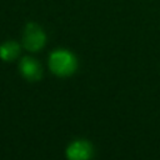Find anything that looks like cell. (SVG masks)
<instances>
[{"label":"cell","mask_w":160,"mask_h":160,"mask_svg":"<svg viewBox=\"0 0 160 160\" xmlns=\"http://www.w3.org/2000/svg\"><path fill=\"white\" fill-rule=\"evenodd\" d=\"M78 66L76 58L68 50H56L49 58V68L58 76L71 75Z\"/></svg>","instance_id":"cell-1"},{"label":"cell","mask_w":160,"mask_h":160,"mask_svg":"<svg viewBox=\"0 0 160 160\" xmlns=\"http://www.w3.org/2000/svg\"><path fill=\"white\" fill-rule=\"evenodd\" d=\"M19 68H20L21 75L29 81H38L42 75V69L39 61L29 56H25L21 59Z\"/></svg>","instance_id":"cell-4"},{"label":"cell","mask_w":160,"mask_h":160,"mask_svg":"<svg viewBox=\"0 0 160 160\" xmlns=\"http://www.w3.org/2000/svg\"><path fill=\"white\" fill-rule=\"evenodd\" d=\"M20 52V46L15 41H6L0 45V58L5 61L14 60Z\"/></svg>","instance_id":"cell-5"},{"label":"cell","mask_w":160,"mask_h":160,"mask_svg":"<svg viewBox=\"0 0 160 160\" xmlns=\"http://www.w3.org/2000/svg\"><path fill=\"white\" fill-rule=\"evenodd\" d=\"M45 41H46L45 32L39 25L32 24V22L26 25L24 30V35H22V45L26 50L39 51L45 45Z\"/></svg>","instance_id":"cell-2"},{"label":"cell","mask_w":160,"mask_h":160,"mask_svg":"<svg viewBox=\"0 0 160 160\" xmlns=\"http://www.w3.org/2000/svg\"><path fill=\"white\" fill-rule=\"evenodd\" d=\"M92 152V146L86 140H76L66 149V156L69 160H90Z\"/></svg>","instance_id":"cell-3"}]
</instances>
